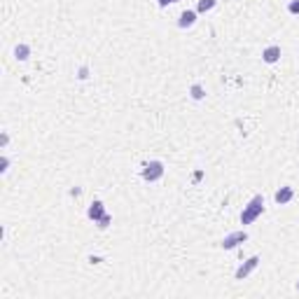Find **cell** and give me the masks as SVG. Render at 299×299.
I'll return each instance as SVG.
<instances>
[{"instance_id":"7a4b0ae2","label":"cell","mask_w":299,"mask_h":299,"mask_svg":"<svg viewBox=\"0 0 299 299\" xmlns=\"http://www.w3.org/2000/svg\"><path fill=\"white\" fill-rule=\"evenodd\" d=\"M164 173H166V168H164V164L159 159H152V161L143 164V171H141L145 182H159V180L164 178Z\"/></svg>"},{"instance_id":"9a60e30c","label":"cell","mask_w":299,"mask_h":299,"mask_svg":"<svg viewBox=\"0 0 299 299\" xmlns=\"http://www.w3.org/2000/svg\"><path fill=\"white\" fill-rule=\"evenodd\" d=\"M77 77H80V80H87V77H89V68H87V66H82V68H80V75H77Z\"/></svg>"},{"instance_id":"e0dca14e","label":"cell","mask_w":299,"mask_h":299,"mask_svg":"<svg viewBox=\"0 0 299 299\" xmlns=\"http://www.w3.org/2000/svg\"><path fill=\"white\" fill-rule=\"evenodd\" d=\"M159 2V7H168V5H173L176 0H157Z\"/></svg>"},{"instance_id":"ac0fdd59","label":"cell","mask_w":299,"mask_h":299,"mask_svg":"<svg viewBox=\"0 0 299 299\" xmlns=\"http://www.w3.org/2000/svg\"><path fill=\"white\" fill-rule=\"evenodd\" d=\"M295 290H297V292H299V281H297V283H295Z\"/></svg>"},{"instance_id":"5b68a950","label":"cell","mask_w":299,"mask_h":299,"mask_svg":"<svg viewBox=\"0 0 299 299\" xmlns=\"http://www.w3.org/2000/svg\"><path fill=\"white\" fill-rule=\"evenodd\" d=\"M106 213H108V211H106V204H103V201H91L89 208H87V217H89V220H94V222H98Z\"/></svg>"},{"instance_id":"8992f818","label":"cell","mask_w":299,"mask_h":299,"mask_svg":"<svg viewBox=\"0 0 299 299\" xmlns=\"http://www.w3.org/2000/svg\"><path fill=\"white\" fill-rule=\"evenodd\" d=\"M262 61L266 63V66L278 63V61H281V47H278V45H269V47L262 52Z\"/></svg>"},{"instance_id":"2e32d148","label":"cell","mask_w":299,"mask_h":299,"mask_svg":"<svg viewBox=\"0 0 299 299\" xmlns=\"http://www.w3.org/2000/svg\"><path fill=\"white\" fill-rule=\"evenodd\" d=\"M7 143H10V136H7V133L2 131V138H0V145H2V150L7 147Z\"/></svg>"},{"instance_id":"3957f363","label":"cell","mask_w":299,"mask_h":299,"mask_svg":"<svg viewBox=\"0 0 299 299\" xmlns=\"http://www.w3.org/2000/svg\"><path fill=\"white\" fill-rule=\"evenodd\" d=\"M246 241H248V231H246V229H239V231L227 234L220 246H222V250H234V248H239L241 243H246Z\"/></svg>"},{"instance_id":"d6986e66","label":"cell","mask_w":299,"mask_h":299,"mask_svg":"<svg viewBox=\"0 0 299 299\" xmlns=\"http://www.w3.org/2000/svg\"><path fill=\"white\" fill-rule=\"evenodd\" d=\"M176 2H178V0H176Z\"/></svg>"},{"instance_id":"6da1fadb","label":"cell","mask_w":299,"mask_h":299,"mask_svg":"<svg viewBox=\"0 0 299 299\" xmlns=\"http://www.w3.org/2000/svg\"><path fill=\"white\" fill-rule=\"evenodd\" d=\"M262 213H264V196L262 194H255L250 201L243 206V211H241V217H239L241 225H243V227H246V225H252Z\"/></svg>"},{"instance_id":"ba28073f","label":"cell","mask_w":299,"mask_h":299,"mask_svg":"<svg viewBox=\"0 0 299 299\" xmlns=\"http://www.w3.org/2000/svg\"><path fill=\"white\" fill-rule=\"evenodd\" d=\"M292 196H295V190L292 187H281V190H276V194H274V201L278 206H285V204H290L292 201Z\"/></svg>"},{"instance_id":"9c48e42d","label":"cell","mask_w":299,"mask_h":299,"mask_svg":"<svg viewBox=\"0 0 299 299\" xmlns=\"http://www.w3.org/2000/svg\"><path fill=\"white\" fill-rule=\"evenodd\" d=\"M14 59L17 61H28L31 59V47H28L26 42H19V45L14 47Z\"/></svg>"},{"instance_id":"4fadbf2b","label":"cell","mask_w":299,"mask_h":299,"mask_svg":"<svg viewBox=\"0 0 299 299\" xmlns=\"http://www.w3.org/2000/svg\"><path fill=\"white\" fill-rule=\"evenodd\" d=\"M7 171H10V157L2 155L0 157V173H7Z\"/></svg>"},{"instance_id":"277c9868","label":"cell","mask_w":299,"mask_h":299,"mask_svg":"<svg viewBox=\"0 0 299 299\" xmlns=\"http://www.w3.org/2000/svg\"><path fill=\"white\" fill-rule=\"evenodd\" d=\"M257 264H260V255H252V257H248L246 262L241 264L239 269H236V274H234V278L236 281H243V278H248V276L257 269Z\"/></svg>"},{"instance_id":"8fae6325","label":"cell","mask_w":299,"mask_h":299,"mask_svg":"<svg viewBox=\"0 0 299 299\" xmlns=\"http://www.w3.org/2000/svg\"><path fill=\"white\" fill-rule=\"evenodd\" d=\"M215 5H217V0H199V2H196V12L206 14V12H211Z\"/></svg>"},{"instance_id":"5bb4252c","label":"cell","mask_w":299,"mask_h":299,"mask_svg":"<svg viewBox=\"0 0 299 299\" xmlns=\"http://www.w3.org/2000/svg\"><path fill=\"white\" fill-rule=\"evenodd\" d=\"M110 222H112V215H110V213H106V215L98 220V227H101V229H108V227H110Z\"/></svg>"},{"instance_id":"7c38bea8","label":"cell","mask_w":299,"mask_h":299,"mask_svg":"<svg viewBox=\"0 0 299 299\" xmlns=\"http://www.w3.org/2000/svg\"><path fill=\"white\" fill-rule=\"evenodd\" d=\"M287 12L299 17V0H290V2H287Z\"/></svg>"},{"instance_id":"30bf717a","label":"cell","mask_w":299,"mask_h":299,"mask_svg":"<svg viewBox=\"0 0 299 299\" xmlns=\"http://www.w3.org/2000/svg\"><path fill=\"white\" fill-rule=\"evenodd\" d=\"M190 96L194 98V101H204V98H206V89L199 82H194L190 87Z\"/></svg>"},{"instance_id":"52a82bcc","label":"cell","mask_w":299,"mask_h":299,"mask_svg":"<svg viewBox=\"0 0 299 299\" xmlns=\"http://www.w3.org/2000/svg\"><path fill=\"white\" fill-rule=\"evenodd\" d=\"M196 17H199V12H196V10H185V12L180 14L178 26L182 28V31H187V28H192V26L196 24Z\"/></svg>"}]
</instances>
